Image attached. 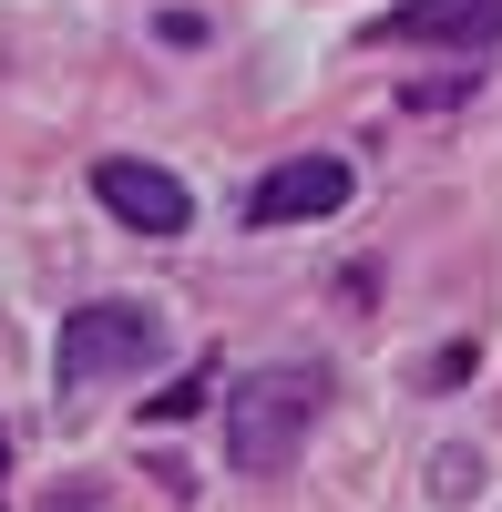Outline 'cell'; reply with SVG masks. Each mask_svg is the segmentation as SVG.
<instances>
[{
  "instance_id": "obj_5",
  "label": "cell",
  "mask_w": 502,
  "mask_h": 512,
  "mask_svg": "<svg viewBox=\"0 0 502 512\" xmlns=\"http://www.w3.org/2000/svg\"><path fill=\"white\" fill-rule=\"evenodd\" d=\"M369 41H441V52H492L502 41V0H400L369 21Z\"/></svg>"
},
{
  "instance_id": "obj_3",
  "label": "cell",
  "mask_w": 502,
  "mask_h": 512,
  "mask_svg": "<svg viewBox=\"0 0 502 512\" xmlns=\"http://www.w3.org/2000/svg\"><path fill=\"white\" fill-rule=\"evenodd\" d=\"M349 205V164L339 154H287L257 175V195H246V226H308V216H339Z\"/></svg>"
},
{
  "instance_id": "obj_6",
  "label": "cell",
  "mask_w": 502,
  "mask_h": 512,
  "mask_svg": "<svg viewBox=\"0 0 502 512\" xmlns=\"http://www.w3.org/2000/svg\"><path fill=\"white\" fill-rule=\"evenodd\" d=\"M205 400H216V379L195 369V379H175V390H164V400H144V410H154V420H195Z\"/></svg>"
},
{
  "instance_id": "obj_2",
  "label": "cell",
  "mask_w": 502,
  "mask_h": 512,
  "mask_svg": "<svg viewBox=\"0 0 502 512\" xmlns=\"http://www.w3.org/2000/svg\"><path fill=\"white\" fill-rule=\"evenodd\" d=\"M164 359V308H144V297H93V308L62 318V390H103V379H134Z\"/></svg>"
},
{
  "instance_id": "obj_1",
  "label": "cell",
  "mask_w": 502,
  "mask_h": 512,
  "mask_svg": "<svg viewBox=\"0 0 502 512\" xmlns=\"http://www.w3.org/2000/svg\"><path fill=\"white\" fill-rule=\"evenodd\" d=\"M318 410H328V369H246L226 390V461L257 472V482H277L287 461L308 451Z\"/></svg>"
},
{
  "instance_id": "obj_4",
  "label": "cell",
  "mask_w": 502,
  "mask_h": 512,
  "mask_svg": "<svg viewBox=\"0 0 502 512\" xmlns=\"http://www.w3.org/2000/svg\"><path fill=\"white\" fill-rule=\"evenodd\" d=\"M93 195H103L134 236H185V226H195V195L164 175V164H134V154H103V164H93Z\"/></svg>"
}]
</instances>
